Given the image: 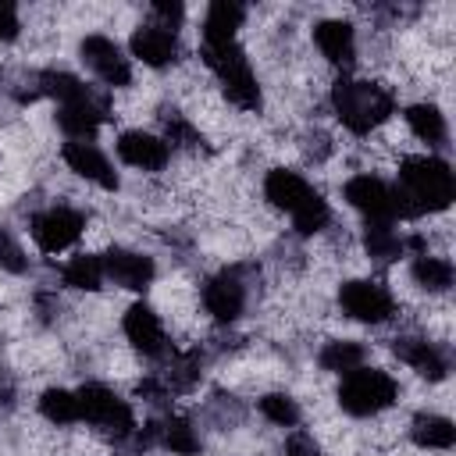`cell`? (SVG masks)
Instances as JSON below:
<instances>
[{
	"label": "cell",
	"mask_w": 456,
	"mask_h": 456,
	"mask_svg": "<svg viewBox=\"0 0 456 456\" xmlns=\"http://www.w3.org/2000/svg\"><path fill=\"white\" fill-rule=\"evenodd\" d=\"M399 196L410 217L424 210H445L456 196L449 164L438 157H406L399 167Z\"/></svg>",
	"instance_id": "6da1fadb"
},
{
	"label": "cell",
	"mask_w": 456,
	"mask_h": 456,
	"mask_svg": "<svg viewBox=\"0 0 456 456\" xmlns=\"http://www.w3.org/2000/svg\"><path fill=\"white\" fill-rule=\"evenodd\" d=\"M264 196L292 214V224L299 235H314L328 224V203L321 200V192H314L306 185V178H299L296 171H285V167H274L267 178H264Z\"/></svg>",
	"instance_id": "7a4b0ae2"
},
{
	"label": "cell",
	"mask_w": 456,
	"mask_h": 456,
	"mask_svg": "<svg viewBox=\"0 0 456 456\" xmlns=\"http://www.w3.org/2000/svg\"><path fill=\"white\" fill-rule=\"evenodd\" d=\"M331 107L338 114V121L363 135L370 128H378L392 110H395V100L385 86H374V82H356V78H338L331 86Z\"/></svg>",
	"instance_id": "3957f363"
},
{
	"label": "cell",
	"mask_w": 456,
	"mask_h": 456,
	"mask_svg": "<svg viewBox=\"0 0 456 456\" xmlns=\"http://www.w3.org/2000/svg\"><path fill=\"white\" fill-rule=\"evenodd\" d=\"M203 61L221 78V89L235 107H242V110H256L260 107L256 75H253L246 53L235 43H203Z\"/></svg>",
	"instance_id": "277c9868"
},
{
	"label": "cell",
	"mask_w": 456,
	"mask_h": 456,
	"mask_svg": "<svg viewBox=\"0 0 456 456\" xmlns=\"http://www.w3.org/2000/svg\"><path fill=\"white\" fill-rule=\"evenodd\" d=\"M395 395H399V385L378 367H356L338 385V406L353 417H374L388 410Z\"/></svg>",
	"instance_id": "5b68a950"
},
{
	"label": "cell",
	"mask_w": 456,
	"mask_h": 456,
	"mask_svg": "<svg viewBox=\"0 0 456 456\" xmlns=\"http://www.w3.org/2000/svg\"><path fill=\"white\" fill-rule=\"evenodd\" d=\"M75 399H78V417L89 420V424H96L100 431H107L114 438H128L135 431L132 406L118 392H110L107 385H96V381L93 385H82L75 392Z\"/></svg>",
	"instance_id": "8992f818"
},
{
	"label": "cell",
	"mask_w": 456,
	"mask_h": 456,
	"mask_svg": "<svg viewBox=\"0 0 456 456\" xmlns=\"http://www.w3.org/2000/svg\"><path fill=\"white\" fill-rule=\"evenodd\" d=\"M346 203L367 217V224H392L395 217H410L399 189L374 175H356L346 182Z\"/></svg>",
	"instance_id": "52a82bcc"
},
{
	"label": "cell",
	"mask_w": 456,
	"mask_h": 456,
	"mask_svg": "<svg viewBox=\"0 0 456 456\" xmlns=\"http://www.w3.org/2000/svg\"><path fill=\"white\" fill-rule=\"evenodd\" d=\"M338 306L353 317V321H363V324H385L392 314H395V299L385 285L378 281H346L338 289Z\"/></svg>",
	"instance_id": "ba28073f"
},
{
	"label": "cell",
	"mask_w": 456,
	"mask_h": 456,
	"mask_svg": "<svg viewBox=\"0 0 456 456\" xmlns=\"http://www.w3.org/2000/svg\"><path fill=\"white\" fill-rule=\"evenodd\" d=\"M28 228H32V239H36L39 249L61 253V249H68L71 242H78V235H82V228H86V217H82L78 210H71V207H46V210H39V214L32 217Z\"/></svg>",
	"instance_id": "9c48e42d"
},
{
	"label": "cell",
	"mask_w": 456,
	"mask_h": 456,
	"mask_svg": "<svg viewBox=\"0 0 456 456\" xmlns=\"http://www.w3.org/2000/svg\"><path fill=\"white\" fill-rule=\"evenodd\" d=\"M78 53H82L86 68H89L100 82H107V86H114V89L132 82V64H128V57L121 53V46H118L114 39H107V36H86L82 46H78Z\"/></svg>",
	"instance_id": "30bf717a"
},
{
	"label": "cell",
	"mask_w": 456,
	"mask_h": 456,
	"mask_svg": "<svg viewBox=\"0 0 456 456\" xmlns=\"http://www.w3.org/2000/svg\"><path fill=\"white\" fill-rule=\"evenodd\" d=\"M203 306H207V314H210L214 321H221V324L235 321V317L242 314V306H246V285H242L239 271H221V274H214V278L203 285Z\"/></svg>",
	"instance_id": "8fae6325"
},
{
	"label": "cell",
	"mask_w": 456,
	"mask_h": 456,
	"mask_svg": "<svg viewBox=\"0 0 456 456\" xmlns=\"http://www.w3.org/2000/svg\"><path fill=\"white\" fill-rule=\"evenodd\" d=\"M121 328H125V335H128V342L142 353V356H164L167 353V335H164V324H160V317L146 306V303H132L128 306V314H125V321H121Z\"/></svg>",
	"instance_id": "7c38bea8"
},
{
	"label": "cell",
	"mask_w": 456,
	"mask_h": 456,
	"mask_svg": "<svg viewBox=\"0 0 456 456\" xmlns=\"http://www.w3.org/2000/svg\"><path fill=\"white\" fill-rule=\"evenodd\" d=\"M100 260H103V274H107L114 285H121V289L139 292V289H146V285L153 281V260L142 256V253H135V249L114 246V249L103 253Z\"/></svg>",
	"instance_id": "4fadbf2b"
},
{
	"label": "cell",
	"mask_w": 456,
	"mask_h": 456,
	"mask_svg": "<svg viewBox=\"0 0 456 456\" xmlns=\"http://www.w3.org/2000/svg\"><path fill=\"white\" fill-rule=\"evenodd\" d=\"M103 118H107V103L96 100L93 93H86V96H78V100H71V103H61V110H57V125H61L75 142L93 139L96 128L103 125Z\"/></svg>",
	"instance_id": "5bb4252c"
},
{
	"label": "cell",
	"mask_w": 456,
	"mask_h": 456,
	"mask_svg": "<svg viewBox=\"0 0 456 456\" xmlns=\"http://www.w3.org/2000/svg\"><path fill=\"white\" fill-rule=\"evenodd\" d=\"M64 164L78 175V178H86V182H93V185H100V189H118V175H114V167H110V160L93 146V142H68L64 146Z\"/></svg>",
	"instance_id": "9a60e30c"
},
{
	"label": "cell",
	"mask_w": 456,
	"mask_h": 456,
	"mask_svg": "<svg viewBox=\"0 0 456 456\" xmlns=\"http://www.w3.org/2000/svg\"><path fill=\"white\" fill-rule=\"evenodd\" d=\"M132 57H139L142 64L150 68H164L178 57V39L171 28H160L157 21L153 25H139L132 32Z\"/></svg>",
	"instance_id": "2e32d148"
},
{
	"label": "cell",
	"mask_w": 456,
	"mask_h": 456,
	"mask_svg": "<svg viewBox=\"0 0 456 456\" xmlns=\"http://www.w3.org/2000/svg\"><path fill=\"white\" fill-rule=\"evenodd\" d=\"M118 157L139 171H160L167 164V142L150 132H121L118 135Z\"/></svg>",
	"instance_id": "e0dca14e"
},
{
	"label": "cell",
	"mask_w": 456,
	"mask_h": 456,
	"mask_svg": "<svg viewBox=\"0 0 456 456\" xmlns=\"http://www.w3.org/2000/svg\"><path fill=\"white\" fill-rule=\"evenodd\" d=\"M392 353H395L403 363H410L417 374H424L428 381H442V378L449 374L445 353H442L435 342H428V338H395Z\"/></svg>",
	"instance_id": "ac0fdd59"
},
{
	"label": "cell",
	"mask_w": 456,
	"mask_h": 456,
	"mask_svg": "<svg viewBox=\"0 0 456 456\" xmlns=\"http://www.w3.org/2000/svg\"><path fill=\"white\" fill-rule=\"evenodd\" d=\"M153 442L164 445V449H171V452H178V456L200 452V435H196V428H192L189 420H182V417H167V420L150 424L146 435H142V445H153Z\"/></svg>",
	"instance_id": "d6986e66"
},
{
	"label": "cell",
	"mask_w": 456,
	"mask_h": 456,
	"mask_svg": "<svg viewBox=\"0 0 456 456\" xmlns=\"http://www.w3.org/2000/svg\"><path fill=\"white\" fill-rule=\"evenodd\" d=\"M314 39H317V50L331 61V64H349L353 53H356V36H353V25L349 21H321L314 28Z\"/></svg>",
	"instance_id": "ffe728a7"
},
{
	"label": "cell",
	"mask_w": 456,
	"mask_h": 456,
	"mask_svg": "<svg viewBox=\"0 0 456 456\" xmlns=\"http://www.w3.org/2000/svg\"><path fill=\"white\" fill-rule=\"evenodd\" d=\"M246 11L235 0H214L203 18V43H235V28L242 25Z\"/></svg>",
	"instance_id": "44dd1931"
},
{
	"label": "cell",
	"mask_w": 456,
	"mask_h": 456,
	"mask_svg": "<svg viewBox=\"0 0 456 456\" xmlns=\"http://www.w3.org/2000/svg\"><path fill=\"white\" fill-rule=\"evenodd\" d=\"M410 435L420 449H449L456 442V428L452 420L438 417V413H417L410 424Z\"/></svg>",
	"instance_id": "7402d4cb"
},
{
	"label": "cell",
	"mask_w": 456,
	"mask_h": 456,
	"mask_svg": "<svg viewBox=\"0 0 456 456\" xmlns=\"http://www.w3.org/2000/svg\"><path fill=\"white\" fill-rule=\"evenodd\" d=\"M406 125H410V132H413L417 139H424L428 146L445 142V118H442V110L431 107V103H413V107L406 110Z\"/></svg>",
	"instance_id": "603a6c76"
},
{
	"label": "cell",
	"mask_w": 456,
	"mask_h": 456,
	"mask_svg": "<svg viewBox=\"0 0 456 456\" xmlns=\"http://www.w3.org/2000/svg\"><path fill=\"white\" fill-rule=\"evenodd\" d=\"M363 249H367V256L388 264V260H399V256H403L406 242H403V235H399L392 224H367V232H363Z\"/></svg>",
	"instance_id": "cb8c5ba5"
},
{
	"label": "cell",
	"mask_w": 456,
	"mask_h": 456,
	"mask_svg": "<svg viewBox=\"0 0 456 456\" xmlns=\"http://www.w3.org/2000/svg\"><path fill=\"white\" fill-rule=\"evenodd\" d=\"M61 274H64V285L93 292V289H100V281H103V260L93 256V253H78V256H71V260L64 264Z\"/></svg>",
	"instance_id": "d4e9b609"
},
{
	"label": "cell",
	"mask_w": 456,
	"mask_h": 456,
	"mask_svg": "<svg viewBox=\"0 0 456 456\" xmlns=\"http://www.w3.org/2000/svg\"><path fill=\"white\" fill-rule=\"evenodd\" d=\"M413 281H417L420 289H428V292H445V289L452 285V264L442 260V256L420 253V256L413 260Z\"/></svg>",
	"instance_id": "484cf974"
},
{
	"label": "cell",
	"mask_w": 456,
	"mask_h": 456,
	"mask_svg": "<svg viewBox=\"0 0 456 456\" xmlns=\"http://www.w3.org/2000/svg\"><path fill=\"white\" fill-rule=\"evenodd\" d=\"M317 360H321L324 370L349 374V370H356V367L363 363V346H360V342H346V338H338V342H328V346L321 349Z\"/></svg>",
	"instance_id": "4316f807"
},
{
	"label": "cell",
	"mask_w": 456,
	"mask_h": 456,
	"mask_svg": "<svg viewBox=\"0 0 456 456\" xmlns=\"http://www.w3.org/2000/svg\"><path fill=\"white\" fill-rule=\"evenodd\" d=\"M39 413L50 424H75V420H82L78 417V399L68 388H46L43 399H39Z\"/></svg>",
	"instance_id": "83f0119b"
},
{
	"label": "cell",
	"mask_w": 456,
	"mask_h": 456,
	"mask_svg": "<svg viewBox=\"0 0 456 456\" xmlns=\"http://www.w3.org/2000/svg\"><path fill=\"white\" fill-rule=\"evenodd\" d=\"M39 93L53 96L57 103H71V100L86 96L89 89L82 86V78H75V75H68V71H43V75H39Z\"/></svg>",
	"instance_id": "f1b7e54d"
},
{
	"label": "cell",
	"mask_w": 456,
	"mask_h": 456,
	"mask_svg": "<svg viewBox=\"0 0 456 456\" xmlns=\"http://www.w3.org/2000/svg\"><path fill=\"white\" fill-rule=\"evenodd\" d=\"M260 413H264L271 424H278V428H296V424H299V406H296V399L285 395V392L264 395V399H260Z\"/></svg>",
	"instance_id": "f546056e"
},
{
	"label": "cell",
	"mask_w": 456,
	"mask_h": 456,
	"mask_svg": "<svg viewBox=\"0 0 456 456\" xmlns=\"http://www.w3.org/2000/svg\"><path fill=\"white\" fill-rule=\"evenodd\" d=\"M160 118H164V128H167V139H171V142L189 146V150H196V146L203 142V139H200V132H196V128H192L178 110H164Z\"/></svg>",
	"instance_id": "4dcf8cb0"
},
{
	"label": "cell",
	"mask_w": 456,
	"mask_h": 456,
	"mask_svg": "<svg viewBox=\"0 0 456 456\" xmlns=\"http://www.w3.org/2000/svg\"><path fill=\"white\" fill-rule=\"evenodd\" d=\"M25 267H28V256H25V249L18 246V239H14L7 228H0V271L21 274Z\"/></svg>",
	"instance_id": "1f68e13d"
},
{
	"label": "cell",
	"mask_w": 456,
	"mask_h": 456,
	"mask_svg": "<svg viewBox=\"0 0 456 456\" xmlns=\"http://www.w3.org/2000/svg\"><path fill=\"white\" fill-rule=\"evenodd\" d=\"M150 11H153V14L160 18L157 25H160V28H171V32H175V25H178V21L185 18V7H182L178 0H157V4L150 7Z\"/></svg>",
	"instance_id": "d6a6232c"
},
{
	"label": "cell",
	"mask_w": 456,
	"mask_h": 456,
	"mask_svg": "<svg viewBox=\"0 0 456 456\" xmlns=\"http://www.w3.org/2000/svg\"><path fill=\"white\" fill-rule=\"evenodd\" d=\"M18 7L14 4H7V0H0V43H7V39H14L18 36Z\"/></svg>",
	"instance_id": "836d02e7"
},
{
	"label": "cell",
	"mask_w": 456,
	"mask_h": 456,
	"mask_svg": "<svg viewBox=\"0 0 456 456\" xmlns=\"http://www.w3.org/2000/svg\"><path fill=\"white\" fill-rule=\"evenodd\" d=\"M285 456H321V449H317V442L310 438V435H292L289 442H285Z\"/></svg>",
	"instance_id": "e575fe53"
},
{
	"label": "cell",
	"mask_w": 456,
	"mask_h": 456,
	"mask_svg": "<svg viewBox=\"0 0 456 456\" xmlns=\"http://www.w3.org/2000/svg\"><path fill=\"white\" fill-rule=\"evenodd\" d=\"M14 399V381L7 378V370L0 367V403H11Z\"/></svg>",
	"instance_id": "d590c367"
}]
</instances>
